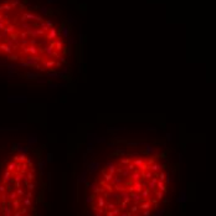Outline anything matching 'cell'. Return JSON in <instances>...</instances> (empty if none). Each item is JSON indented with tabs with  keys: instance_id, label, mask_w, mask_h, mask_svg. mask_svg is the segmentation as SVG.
<instances>
[{
	"instance_id": "6da1fadb",
	"label": "cell",
	"mask_w": 216,
	"mask_h": 216,
	"mask_svg": "<svg viewBox=\"0 0 216 216\" xmlns=\"http://www.w3.org/2000/svg\"><path fill=\"white\" fill-rule=\"evenodd\" d=\"M169 174L160 154H124L96 175L89 194L92 216H154L166 196Z\"/></svg>"
},
{
	"instance_id": "7a4b0ae2",
	"label": "cell",
	"mask_w": 216,
	"mask_h": 216,
	"mask_svg": "<svg viewBox=\"0 0 216 216\" xmlns=\"http://www.w3.org/2000/svg\"><path fill=\"white\" fill-rule=\"evenodd\" d=\"M63 39L51 21L19 0L0 4V57L40 72L59 70L65 61Z\"/></svg>"
},
{
	"instance_id": "3957f363",
	"label": "cell",
	"mask_w": 216,
	"mask_h": 216,
	"mask_svg": "<svg viewBox=\"0 0 216 216\" xmlns=\"http://www.w3.org/2000/svg\"><path fill=\"white\" fill-rule=\"evenodd\" d=\"M36 168L26 154H16L0 174V216H34Z\"/></svg>"
}]
</instances>
